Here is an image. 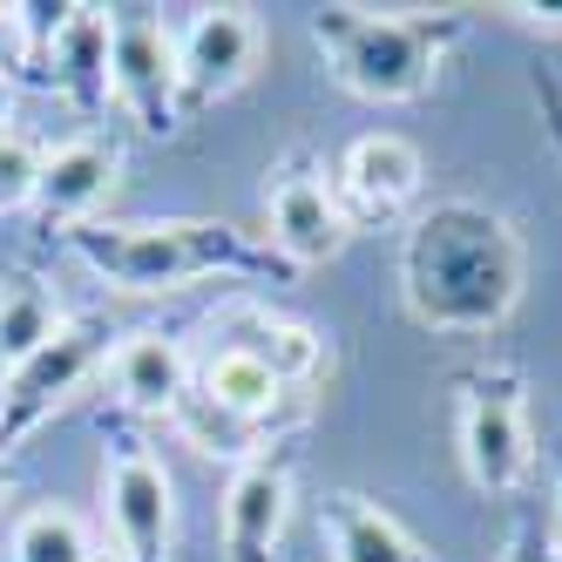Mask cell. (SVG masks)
<instances>
[{"instance_id": "obj_1", "label": "cell", "mask_w": 562, "mask_h": 562, "mask_svg": "<svg viewBox=\"0 0 562 562\" xmlns=\"http://www.w3.org/2000/svg\"><path fill=\"white\" fill-rule=\"evenodd\" d=\"M400 285H407V312L427 333H495L521 299V237L508 231L502 211L474 204V196H448L414 217Z\"/></svg>"}, {"instance_id": "obj_2", "label": "cell", "mask_w": 562, "mask_h": 562, "mask_svg": "<svg viewBox=\"0 0 562 562\" xmlns=\"http://www.w3.org/2000/svg\"><path fill=\"white\" fill-rule=\"evenodd\" d=\"M68 251L115 292H183L217 271H258L265 251L237 224L217 217H164V224H75Z\"/></svg>"}, {"instance_id": "obj_3", "label": "cell", "mask_w": 562, "mask_h": 562, "mask_svg": "<svg viewBox=\"0 0 562 562\" xmlns=\"http://www.w3.org/2000/svg\"><path fill=\"white\" fill-rule=\"evenodd\" d=\"M312 42L333 61V75L367 102H414L427 95L440 48L454 42V21L427 14H367V8H326L312 14Z\"/></svg>"}, {"instance_id": "obj_4", "label": "cell", "mask_w": 562, "mask_h": 562, "mask_svg": "<svg viewBox=\"0 0 562 562\" xmlns=\"http://www.w3.org/2000/svg\"><path fill=\"white\" fill-rule=\"evenodd\" d=\"M102 515L115 536L109 562H170L177 502H170V468L156 461L149 440L115 434L102 448Z\"/></svg>"}, {"instance_id": "obj_5", "label": "cell", "mask_w": 562, "mask_h": 562, "mask_svg": "<svg viewBox=\"0 0 562 562\" xmlns=\"http://www.w3.org/2000/svg\"><path fill=\"white\" fill-rule=\"evenodd\" d=\"M109 82L130 123L149 136H170L183 115V75H177V34L156 8H115L109 14Z\"/></svg>"}, {"instance_id": "obj_6", "label": "cell", "mask_w": 562, "mask_h": 562, "mask_svg": "<svg viewBox=\"0 0 562 562\" xmlns=\"http://www.w3.org/2000/svg\"><path fill=\"white\" fill-rule=\"evenodd\" d=\"M109 352L115 346H109L102 318H61V333L42 352L8 367V427H0V448H14V440L34 434L55 407H68V400L109 367Z\"/></svg>"}, {"instance_id": "obj_7", "label": "cell", "mask_w": 562, "mask_h": 562, "mask_svg": "<svg viewBox=\"0 0 562 562\" xmlns=\"http://www.w3.org/2000/svg\"><path fill=\"white\" fill-rule=\"evenodd\" d=\"M529 414H521V380L515 373H474L461 386V468L474 488L508 495L529 481Z\"/></svg>"}, {"instance_id": "obj_8", "label": "cell", "mask_w": 562, "mask_h": 562, "mask_svg": "<svg viewBox=\"0 0 562 562\" xmlns=\"http://www.w3.org/2000/svg\"><path fill=\"white\" fill-rule=\"evenodd\" d=\"M265 224H271V245L285 265H326L346 245L339 190L326 183V170H318L312 156H292V164L265 183Z\"/></svg>"}, {"instance_id": "obj_9", "label": "cell", "mask_w": 562, "mask_h": 562, "mask_svg": "<svg viewBox=\"0 0 562 562\" xmlns=\"http://www.w3.org/2000/svg\"><path fill=\"white\" fill-rule=\"evenodd\" d=\"M265 34L251 21V8H204L190 14V27L177 34V75H183V109H204L231 89H245V75L258 68Z\"/></svg>"}, {"instance_id": "obj_10", "label": "cell", "mask_w": 562, "mask_h": 562, "mask_svg": "<svg viewBox=\"0 0 562 562\" xmlns=\"http://www.w3.org/2000/svg\"><path fill=\"white\" fill-rule=\"evenodd\" d=\"M292 521V468L285 461H245L224 488V555L231 562H278Z\"/></svg>"}, {"instance_id": "obj_11", "label": "cell", "mask_w": 562, "mask_h": 562, "mask_svg": "<svg viewBox=\"0 0 562 562\" xmlns=\"http://www.w3.org/2000/svg\"><path fill=\"white\" fill-rule=\"evenodd\" d=\"M115 177H123V149H115L109 136H68L55 149H42V190H34V211H42L55 231H75L89 224L95 204L115 190Z\"/></svg>"}, {"instance_id": "obj_12", "label": "cell", "mask_w": 562, "mask_h": 562, "mask_svg": "<svg viewBox=\"0 0 562 562\" xmlns=\"http://www.w3.org/2000/svg\"><path fill=\"white\" fill-rule=\"evenodd\" d=\"M420 149L407 143V136H359L346 156H339V211H352V217H367V224H380V217H400L420 196Z\"/></svg>"}, {"instance_id": "obj_13", "label": "cell", "mask_w": 562, "mask_h": 562, "mask_svg": "<svg viewBox=\"0 0 562 562\" xmlns=\"http://www.w3.org/2000/svg\"><path fill=\"white\" fill-rule=\"evenodd\" d=\"M109 380H115V400L130 414H177V400L190 393V352L170 339V333H130L123 346L109 352Z\"/></svg>"}, {"instance_id": "obj_14", "label": "cell", "mask_w": 562, "mask_h": 562, "mask_svg": "<svg viewBox=\"0 0 562 562\" xmlns=\"http://www.w3.org/2000/svg\"><path fill=\"white\" fill-rule=\"evenodd\" d=\"M190 393H204L211 407H224V414H237V420H251V427H271V414L285 407V380H278L265 359H251L245 346H211L204 359L190 367Z\"/></svg>"}, {"instance_id": "obj_15", "label": "cell", "mask_w": 562, "mask_h": 562, "mask_svg": "<svg viewBox=\"0 0 562 562\" xmlns=\"http://www.w3.org/2000/svg\"><path fill=\"white\" fill-rule=\"evenodd\" d=\"M48 61H55L61 95L82 109V115H102L115 102V82H109V14L102 8H68Z\"/></svg>"}, {"instance_id": "obj_16", "label": "cell", "mask_w": 562, "mask_h": 562, "mask_svg": "<svg viewBox=\"0 0 562 562\" xmlns=\"http://www.w3.org/2000/svg\"><path fill=\"white\" fill-rule=\"evenodd\" d=\"M224 339L245 346L251 359H265L285 386H305L318 367H326V339L305 333V326H292V318H278V312H258V305L224 312Z\"/></svg>"}, {"instance_id": "obj_17", "label": "cell", "mask_w": 562, "mask_h": 562, "mask_svg": "<svg viewBox=\"0 0 562 562\" xmlns=\"http://www.w3.org/2000/svg\"><path fill=\"white\" fill-rule=\"evenodd\" d=\"M326 536H333V562H427V549L367 495H333Z\"/></svg>"}, {"instance_id": "obj_18", "label": "cell", "mask_w": 562, "mask_h": 562, "mask_svg": "<svg viewBox=\"0 0 562 562\" xmlns=\"http://www.w3.org/2000/svg\"><path fill=\"white\" fill-rule=\"evenodd\" d=\"M61 333V305L34 271H8L0 278V367H21L48 339Z\"/></svg>"}, {"instance_id": "obj_19", "label": "cell", "mask_w": 562, "mask_h": 562, "mask_svg": "<svg viewBox=\"0 0 562 562\" xmlns=\"http://www.w3.org/2000/svg\"><path fill=\"white\" fill-rule=\"evenodd\" d=\"M14 562H102L95 542H89V521L61 508V502H42V508H27L14 521V542H8Z\"/></svg>"}, {"instance_id": "obj_20", "label": "cell", "mask_w": 562, "mask_h": 562, "mask_svg": "<svg viewBox=\"0 0 562 562\" xmlns=\"http://www.w3.org/2000/svg\"><path fill=\"white\" fill-rule=\"evenodd\" d=\"M177 434L190 440V448H204V454H224V461H258V440H265V427H251V420H237V414H224V407H211L204 393H183L177 400Z\"/></svg>"}, {"instance_id": "obj_21", "label": "cell", "mask_w": 562, "mask_h": 562, "mask_svg": "<svg viewBox=\"0 0 562 562\" xmlns=\"http://www.w3.org/2000/svg\"><path fill=\"white\" fill-rule=\"evenodd\" d=\"M34 190H42V143L0 130V211H27Z\"/></svg>"}, {"instance_id": "obj_22", "label": "cell", "mask_w": 562, "mask_h": 562, "mask_svg": "<svg viewBox=\"0 0 562 562\" xmlns=\"http://www.w3.org/2000/svg\"><path fill=\"white\" fill-rule=\"evenodd\" d=\"M27 68V34H21V14L0 8V75H21Z\"/></svg>"}, {"instance_id": "obj_23", "label": "cell", "mask_w": 562, "mask_h": 562, "mask_svg": "<svg viewBox=\"0 0 562 562\" xmlns=\"http://www.w3.org/2000/svg\"><path fill=\"white\" fill-rule=\"evenodd\" d=\"M508 562H555V542H549L542 529H515V542H508Z\"/></svg>"}, {"instance_id": "obj_24", "label": "cell", "mask_w": 562, "mask_h": 562, "mask_svg": "<svg viewBox=\"0 0 562 562\" xmlns=\"http://www.w3.org/2000/svg\"><path fill=\"white\" fill-rule=\"evenodd\" d=\"M521 21H529V27H562V8H536V0H521V8H515Z\"/></svg>"}, {"instance_id": "obj_25", "label": "cell", "mask_w": 562, "mask_h": 562, "mask_svg": "<svg viewBox=\"0 0 562 562\" xmlns=\"http://www.w3.org/2000/svg\"><path fill=\"white\" fill-rule=\"evenodd\" d=\"M0 130H14V75H0Z\"/></svg>"}, {"instance_id": "obj_26", "label": "cell", "mask_w": 562, "mask_h": 562, "mask_svg": "<svg viewBox=\"0 0 562 562\" xmlns=\"http://www.w3.org/2000/svg\"><path fill=\"white\" fill-rule=\"evenodd\" d=\"M0 427H8V367H0Z\"/></svg>"}, {"instance_id": "obj_27", "label": "cell", "mask_w": 562, "mask_h": 562, "mask_svg": "<svg viewBox=\"0 0 562 562\" xmlns=\"http://www.w3.org/2000/svg\"><path fill=\"white\" fill-rule=\"evenodd\" d=\"M0 502H8V468H0Z\"/></svg>"}, {"instance_id": "obj_28", "label": "cell", "mask_w": 562, "mask_h": 562, "mask_svg": "<svg viewBox=\"0 0 562 562\" xmlns=\"http://www.w3.org/2000/svg\"><path fill=\"white\" fill-rule=\"evenodd\" d=\"M102 562H109V555H102Z\"/></svg>"}]
</instances>
